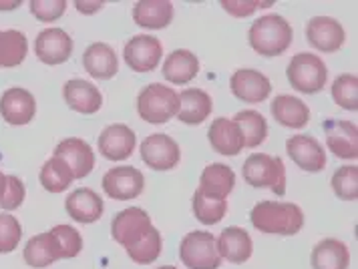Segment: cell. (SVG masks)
Masks as SVG:
<instances>
[{
  "instance_id": "f546056e",
  "label": "cell",
  "mask_w": 358,
  "mask_h": 269,
  "mask_svg": "<svg viewBox=\"0 0 358 269\" xmlns=\"http://www.w3.org/2000/svg\"><path fill=\"white\" fill-rule=\"evenodd\" d=\"M22 257H24L27 266L34 269H43L49 268L55 261L61 259V249H59V243H57L55 235L47 231V233H38V235H34L27 241Z\"/></svg>"
},
{
  "instance_id": "e575fe53",
  "label": "cell",
  "mask_w": 358,
  "mask_h": 269,
  "mask_svg": "<svg viewBox=\"0 0 358 269\" xmlns=\"http://www.w3.org/2000/svg\"><path fill=\"white\" fill-rule=\"evenodd\" d=\"M192 209H194V217L201 225H217L228 213V199L226 201L210 199V197H206L201 191L197 189L194 193Z\"/></svg>"
},
{
  "instance_id": "9c48e42d",
  "label": "cell",
  "mask_w": 358,
  "mask_h": 269,
  "mask_svg": "<svg viewBox=\"0 0 358 269\" xmlns=\"http://www.w3.org/2000/svg\"><path fill=\"white\" fill-rule=\"evenodd\" d=\"M145 189V175L137 167L121 165L109 169L103 177V191L115 201H131L137 199Z\"/></svg>"
},
{
  "instance_id": "d590c367",
  "label": "cell",
  "mask_w": 358,
  "mask_h": 269,
  "mask_svg": "<svg viewBox=\"0 0 358 269\" xmlns=\"http://www.w3.org/2000/svg\"><path fill=\"white\" fill-rule=\"evenodd\" d=\"M332 101L344 111H358V77L352 73L338 75L332 82Z\"/></svg>"
},
{
  "instance_id": "603a6c76",
  "label": "cell",
  "mask_w": 358,
  "mask_h": 269,
  "mask_svg": "<svg viewBox=\"0 0 358 269\" xmlns=\"http://www.w3.org/2000/svg\"><path fill=\"white\" fill-rule=\"evenodd\" d=\"M83 66L89 77L99 80L113 79L119 71V59L111 45L107 43H93L83 52Z\"/></svg>"
},
{
  "instance_id": "b9f144b4",
  "label": "cell",
  "mask_w": 358,
  "mask_h": 269,
  "mask_svg": "<svg viewBox=\"0 0 358 269\" xmlns=\"http://www.w3.org/2000/svg\"><path fill=\"white\" fill-rule=\"evenodd\" d=\"M220 4L234 18H248L260 8H270L272 6V2H258V0H224Z\"/></svg>"
},
{
  "instance_id": "f35d334b",
  "label": "cell",
  "mask_w": 358,
  "mask_h": 269,
  "mask_svg": "<svg viewBox=\"0 0 358 269\" xmlns=\"http://www.w3.org/2000/svg\"><path fill=\"white\" fill-rule=\"evenodd\" d=\"M22 238V227L10 213H0V254H13Z\"/></svg>"
},
{
  "instance_id": "3957f363",
  "label": "cell",
  "mask_w": 358,
  "mask_h": 269,
  "mask_svg": "<svg viewBox=\"0 0 358 269\" xmlns=\"http://www.w3.org/2000/svg\"><path fill=\"white\" fill-rule=\"evenodd\" d=\"M179 95L167 85L151 82L137 95V112L147 125H165L178 117Z\"/></svg>"
},
{
  "instance_id": "6da1fadb",
  "label": "cell",
  "mask_w": 358,
  "mask_h": 269,
  "mask_svg": "<svg viewBox=\"0 0 358 269\" xmlns=\"http://www.w3.org/2000/svg\"><path fill=\"white\" fill-rule=\"evenodd\" d=\"M250 221L254 229L266 235L292 238L304 227V211L296 203H280V201H260L252 207Z\"/></svg>"
},
{
  "instance_id": "d4e9b609",
  "label": "cell",
  "mask_w": 358,
  "mask_h": 269,
  "mask_svg": "<svg viewBox=\"0 0 358 269\" xmlns=\"http://www.w3.org/2000/svg\"><path fill=\"white\" fill-rule=\"evenodd\" d=\"M173 2L169 0H139L133 4V20L147 31H163L173 22Z\"/></svg>"
},
{
  "instance_id": "4316f807",
  "label": "cell",
  "mask_w": 358,
  "mask_h": 269,
  "mask_svg": "<svg viewBox=\"0 0 358 269\" xmlns=\"http://www.w3.org/2000/svg\"><path fill=\"white\" fill-rule=\"evenodd\" d=\"M270 112L274 117L278 125L288 129H302L308 125L310 121V107L300 99L294 95H276Z\"/></svg>"
},
{
  "instance_id": "484cf974",
  "label": "cell",
  "mask_w": 358,
  "mask_h": 269,
  "mask_svg": "<svg viewBox=\"0 0 358 269\" xmlns=\"http://www.w3.org/2000/svg\"><path fill=\"white\" fill-rule=\"evenodd\" d=\"M236 187V173L234 169L226 163H212L208 165L201 177H199V187L206 197L217 199V201H226L228 195Z\"/></svg>"
},
{
  "instance_id": "8992f818",
  "label": "cell",
  "mask_w": 358,
  "mask_h": 269,
  "mask_svg": "<svg viewBox=\"0 0 358 269\" xmlns=\"http://www.w3.org/2000/svg\"><path fill=\"white\" fill-rule=\"evenodd\" d=\"M179 259L187 269H220L224 261L210 231H192L181 239Z\"/></svg>"
},
{
  "instance_id": "60d3db41",
  "label": "cell",
  "mask_w": 358,
  "mask_h": 269,
  "mask_svg": "<svg viewBox=\"0 0 358 269\" xmlns=\"http://www.w3.org/2000/svg\"><path fill=\"white\" fill-rule=\"evenodd\" d=\"M29 8H31V13L36 20L55 22L65 15L66 2L65 0H31Z\"/></svg>"
},
{
  "instance_id": "ee69618b",
  "label": "cell",
  "mask_w": 358,
  "mask_h": 269,
  "mask_svg": "<svg viewBox=\"0 0 358 269\" xmlns=\"http://www.w3.org/2000/svg\"><path fill=\"white\" fill-rule=\"evenodd\" d=\"M22 2L20 0H13V2H0V10H15Z\"/></svg>"
},
{
  "instance_id": "836d02e7",
  "label": "cell",
  "mask_w": 358,
  "mask_h": 269,
  "mask_svg": "<svg viewBox=\"0 0 358 269\" xmlns=\"http://www.w3.org/2000/svg\"><path fill=\"white\" fill-rule=\"evenodd\" d=\"M162 249H163L162 233H159V229L153 225L143 238L139 239L137 243H133L131 247H127L125 252H127V255H129L131 261H135V263H139V266H149V263H153V261H157V259H159Z\"/></svg>"
},
{
  "instance_id": "30bf717a",
  "label": "cell",
  "mask_w": 358,
  "mask_h": 269,
  "mask_svg": "<svg viewBox=\"0 0 358 269\" xmlns=\"http://www.w3.org/2000/svg\"><path fill=\"white\" fill-rule=\"evenodd\" d=\"M153 227L151 217L141 207H127L119 211L111 221V238L125 249L137 243Z\"/></svg>"
},
{
  "instance_id": "ffe728a7",
  "label": "cell",
  "mask_w": 358,
  "mask_h": 269,
  "mask_svg": "<svg viewBox=\"0 0 358 269\" xmlns=\"http://www.w3.org/2000/svg\"><path fill=\"white\" fill-rule=\"evenodd\" d=\"M208 141L213 151L224 157H238L242 149H245L244 135L240 127L226 117L213 119L208 131Z\"/></svg>"
},
{
  "instance_id": "9a60e30c",
  "label": "cell",
  "mask_w": 358,
  "mask_h": 269,
  "mask_svg": "<svg viewBox=\"0 0 358 269\" xmlns=\"http://www.w3.org/2000/svg\"><path fill=\"white\" fill-rule=\"evenodd\" d=\"M137 147V135L129 125L123 123H115L101 131L97 141V149L101 157L107 161H123L133 155Z\"/></svg>"
},
{
  "instance_id": "2e32d148",
  "label": "cell",
  "mask_w": 358,
  "mask_h": 269,
  "mask_svg": "<svg viewBox=\"0 0 358 269\" xmlns=\"http://www.w3.org/2000/svg\"><path fill=\"white\" fill-rule=\"evenodd\" d=\"M36 115V101L33 93L27 89L13 87L6 89L0 96V117L13 125V127H24L29 125Z\"/></svg>"
},
{
  "instance_id": "e0dca14e",
  "label": "cell",
  "mask_w": 358,
  "mask_h": 269,
  "mask_svg": "<svg viewBox=\"0 0 358 269\" xmlns=\"http://www.w3.org/2000/svg\"><path fill=\"white\" fill-rule=\"evenodd\" d=\"M65 161L75 179H85L95 169V151L87 141L79 137H69L55 147V155Z\"/></svg>"
},
{
  "instance_id": "f1b7e54d",
  "label": "cell",
  "mask_w": 358,
  "mask_h": 269,
  "mask_svg": "<svg viewBox=\"0 0 358 269\" xmlns=\"http://www.w3.org/2000/svg\"><path fill=\"white\" fill-rule=\"evenodd\" d=\"M163 79L171 85H187L196 79L199 73V59L187 48H178L169 52L163 61Z\"/></svg>"
},
{
  "instance_id": "ac0fdd59",
  "label": "cell",
  "mask_w": 358,
  "mask_h": 269,
  "mask_svg": "<svg viewBox=\"0 0 358 269\" xmlns=\"http://www.w3.org/2000/svg\"><path fill=\"white\" fill-rule=\"evenodd\" d=\"M66 215L77 223H97L103 213H105V203L103 197L97 191L89 189V187H81L69 193L65 201Z\"/></svg>"
},
{
  "instance_id": "cb8c5ba5",
  "label": "cell",
  "mask_w": 358,
  "mask_h": 269,
  "mask_svg": "<svg viewBox=\"0 0 358 269\" xmlns=\"http://www.w3.org/2000/svg\"><path fill=\"white\" fill-rule=\"evenodd\" d=\"M213 111V101L203 89H185L179 93L178 119L183 125L197 127L210 119Z\"/></svg>"
},
{
  "instance_id": "74e56055",
  "label": "cell",
  "mask_w": 358,
  "mask_h": 269,
  "mask_svg": "<svg viewBox=\"0 0 358 269\" xmlns=\"http://www.w3.org/2000/svg\"><path fill=\"white\" fill-rule=\"evenodd\" d=\"M50 233L55 235L57 243H59L61 259H73V257L81 254L83 238L73 225H55L50 229Z\"/></svg>"
},
{
  "instance_id": "4dcf8cb0",
  "label": "cell",
  "mask_w": 358,
  "mask_h": 269,
  "mask_svg": "<svg viewBox=\"0 0 358 269\" xmlns=\"http://www.w3.org/2000/svg\"><path fill=\"white\" fill-rule=\"evenodd\" d=\"M231 121L242 131L244 145L248 149H256V147H260L262 143L266 141V137H268V121H266V117L262 112L245 109V111L236 112Z\"/></svg>"
},
{
  "instance_id": "8fae6325",
  "label": "cell",
  "mask_w": 358,
  "mask_h": 269,
  "mask_svg": "<svg viewBox=\"0 0 358 269\" xmlns=\"http://www.w3.org/2000/svg\"><path fill=\"white\" fill-rule=\"evenodd\" d=\"M306 41L320 52H336L346 43V32L332 16H312L306 24Z\"/></svg>"
},
{
  "instance_id": "ab89813d",
  "label": "cell",
  "mask_w": 358,
  "mask_h": 269,
  "mask_svg": "<svg viewBox=\"0 0 358 269\" xmlns=\"http://www.w3.org/2000/svg\"><path fill=\"white\" fill-rule=\"evenodd\" d=\"M24 197H27V189L22 179L17 175H6V187L0 195V209L15 211L24 203Z\"/></svg>"
},
{
  "instance_id": "277c9868",
  "label": "cell",
  "mask_w": 358,
  "mask_h": 269,
  "mask_svg": "<svg viewBox=\"0 0 358 269\" xmlns=\"http://www.w3.org/2000/svg\"><path fill=\"white\" fill-rule=\"evenodd\" d=\"M242 177L254 189H272L276 195L286 193V165L280 157L268 153H254L242 165Z\"/></svg>"
},
{
  "instance_id": "d6a6232c",
  "label": "cell",
  "mask_w": 358,
  "mask_h": 269,
  "mask_svg": "<svg viewBox=\"0 0 358 269\" xmlns=\"http://www.w3.org/2000/svg\"><path fill=\"white\" fill-rule=\"evenodd\" d=\"M38 179H41V185L49 193H63L75 181L69 165L59 157H50L49 161H45V165L41 167Z\"/></svg>"
},
{
  "instance_id": "4fadbf2b",
  "label": "cell",
  "mask_w": 358,
  "mask_h": 269,
  "mask_svg": "<svg viewBox=\"0 0 358 269\" xmlns=\"http://www.w3.org/2000/svg\"><path fill=\"white\" fill-rule=\"evenodd\" d=\"M229 89L238 101L256 105V103H264L270 96L272 82L256 68H238L229 79Z\"/></svg>"
},
{
  "instance_id": "7402d4cb",
  "label": "cell",
  "mask_w": 358,
  "mask_h": 269,
  "mask_svg": "<svg viewBox=\"0 0 358 269\" xmlns=\"http://www.w3.org/2000/svg\"><path fill=\"white\" fill-rule=\"evenodd\" d=\"M63 96L69 109L81 115H95L103 107V95L91 80L71 79L63 87Z\"/></svg>"
},
{
  "instance_id": "1f68e13d",
  "label": "cell",
  "mask_w": 358,
  "mask_h": 269,
  "mask_svg": "<svg viewBox=\"0 0 358 269\" xmlns=\"http://www.w3.org/2000/svg\"><path fill=\"white\" fill-rule=\"evenodd\" d=\"M29 54V41L24 32L0 31V66H18Z\"/></svg>"
},
{
  "instance_id": "8d00e7d4",
  "label": "cell",
  "mask_w": 358,
  "mask_h": 269,
  "mask_svg": "<svg viewBox=\"0 0 358 269\" xmlns=\"http://www.w3.org/2000/svg\"><path fill=\"white\" fill-rule=\"evenodd\" d=\"M330 185L334 195L342 199V201H357L358 199V167L355 165H344L338 167L332 179H330Z\"/></svg>"
},
{
  "instance_id": "5bb4252c",
  "label": "cell",
  "mask_w": 358,
  "mask_h": 269,
  "mask_svg": "<svg viewBox=\"0 0 358 269\" xmlns=\"http://www.w3.org/2000/svg\"><path fill=\"white\" fill-rule=\"evenodd\" d=\"M286 153L306 173H320L326 167V151L322 143L312 135H294L286 141Z\"/></svg>"
},
{
  "instance_id": "7c38bea8",
  "label": "cell",
  "mask_w": 358,
  "mask_h": 269,
  "mask_svg": "<svg viewBox=\"0 0 358 269\" xmlns=\"http://www.w3.org/2000/svg\"><path fill=\"white\" fill-rule=\"evenodd\" d=\"M73 38L63 29H45L34 41V54L41 63L57 66L66 63L73 54Z\"/></svg>"
},
{
  "instance_id": "bcb514c9",
  "label": "cell",
  "mask_w": 358,
  "mask_h": 269,
  "mask_svg": "<svg viewBox=\"0 0 358 269\" xmlns=\"http://www.w3.org/2000/svg\"><path fill=\"white\" fill-rule=\"evenodd\" d=\"M157 269H178V268H173V266H162V268H157Z\"/></svg>"
},
{
  "instance_id": "83f0119b",
  "label": "cell",
  "mask_w": 358,
  "mask_h": 269,
  "mask_svg": "<svg viewBox=\"0 0 358 269\" xmlns=\"http://www.w3.org/2000/svg\"><path fill=\"white\" fill-rule=\"evenodd\" d=\"M312 269H348L350 252L346 243L336 238H326L318 241L310 254Z\"/></svg>"
},
{
  "instance_id": "52a82bcc",
  "label": "cell",
  "mask_w": 358,
  "mask_h": 269,
  "mask_svg": "<svg viewBox=\"0 0 358 269\" xmlns=\"http://www.w3.org/2000/svg\"><path fill=\"white\" fill-rule=\"evenodd\" d=\"M163 59L162 41L153 34H135L123 47V61L133 73H151Z\"/></svg>"
},
{
  "instance_id": "7a4b0ae2",
  "label": "cell",
  "mask_w": 358,
  "mask_h": 269,
  "mask_svg": "<svg viewBox=\"0 0 358 269\" xmlns=\"http://www.w3.org/2000/svg\"><path fill=\"white\" fill-rule=\"evenodd\" d=\"M292 38L294 31L290 22L284 16L274 15V13L256 18L248 32L252 50L266 59L284 54L292 45Z\"/></svg>"
},
{
  "instance_id": "d6986e66",
  "label": "cell",
  "mask_w": 358,
  "mask_h": 269,
  "mask_svg": "<svg viewBox=\"0 0 358 269\" xmlns=\"http://www.w3.org/2000/svg\"><path fill=\"white\" fill-rule=\"evenodd\" d=\"M326 145L332 151V155L338 159L358 157V129L352 121H326L324 123Z\"/></svg>"
},
{
  "instance_id": "ba28073f",
  "label": "cell",
  "mask_w": 358,
  "mask_h": 269,
  "mask_svg": "<svg viewBox=\"0 0 358 269\" xmlns=\"http://www.w3.org/2000/svg\"><path fill=\"white\" fill-rule=\"evenodd\" d=\"M139 153L147 167L159 173L176 169L181 161V149L178 141H173L165 133H153L145 137V141H141Z\"/></svg>"
},
{
  "instance_id": "7bdbcfd3",
  "label": "cell",
  "mask_w": 358,
  "mask_h": 269,
  "mask_svg": "<svg viewBox=\"0 0 358 269\" xmlns=\"http://www.w3.org/2000/svg\"><path fill=\"white\" fill-rule=\"evenodd\" d=\"M103 6H105V2H89V0H77L75 2V8L81 15H97Z\"/></svg>"
},
{
  "instance_id": "44dd1931",
  "label": "cell",
  "mask_w": 358,
  "mask_h": 269,
  "mask_svg": "<svg viewBox=\"0 0 358 269\" xmlns=\"http://www.w3.org/2000/svg\"><path fill=\"white\" fill-rule=\"evenodd\" d=\"M215 245H217L220 257L229 263H236V266L250 261V257L254 254V241L250 238V233L244 227H238V225L226 227L215 238Z\"/></svg>"
},
{
  "instance_id": "f6af8a7d",
  "label": "cell",
  "mask_w": 358,
  "mask_h": 269,
  "mask_svg": "<svg viewBox=\"0 0 358 269\" xmlns=\"http://www.w3.org/2000/svg\"><path fill=\"white\" fill-rule=\"evenodd\" d=\"M6 187V175L0 173V195H2V191Z\"/></svg>"
},
{
  "instance_id": "5b68a950",
  "label": "cell",
  "mask_w": 358,
  "mask_h": 269,
  "mask_svg": "<svg viewBox=\"0 0 358 269\" xmlns=\"http://www.w3.org/2000/svg\"><path fill=\"white\" fill-rule=\"evenodd\" d=\"M286 79L296 93L318 95L326 87L328 66L314 52H298L286 66Z\"/></svg>"
}]
</instances>
